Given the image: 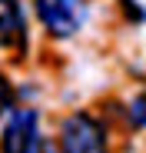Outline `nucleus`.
<instances>
[{
	"mask_svg": "<svg viewBox=\"0 0 146 153\" xmlns=\"http://www.w3.org/2000/svg\"><path fill=\"white\" fill-rule=\"evenodd\" d=\"M10 110H17V107H13V87H10L7 76H0V113L7 117Z\"/></svg>",
	"mask_w": 146,
	"mask_h": 153,
	"instance_id": "nucleus-6",
	"label": "nucleus"
},
{
	"mask_svg": "<svg viewBox=\"0 0 146 153\" xmlns=\"http://www.w3.org/2000/svg\"><path fill=\"white\" fill-rule=\"evenodd\" d=\"M126 117H130V126H133V130H146V93H139V97L130 100Z\"/></svg>",
	"mask_w": 146,
	"mask_h": 153,
	"instance_id": "nucleus-5",
	"label": "nucleus"
},
{
	"mask_svg": "<svg viewBox=\"0 0 146 153\" xmlns=\"http://www.w3.org/2000/svg\"><path fill=\"white\" fill-rule=\"evenodd\" d=\"M40 117L30 107H17L4 120L0 153H40Z\"/></svg>",
	"mask_w": 146,
	"mask_h": 153,
	"instance_id": "nucleus-3",
	"label": "nucleus"
},
{
	"mask_svg": "<svg viewBox=\"0 0 146 153\" xmlns=\"http://www.w3.org/2000/svg\"><path fill=\"white\" fill-rule=\"evenodd\" d=\"M60 153H110L103 123L90 113H70L60 126Z\"/></svg>",
	"mask_w": 146,
	"mask_h": 153,
	"instance_id": "nucleus-2",
	"label": "nucleus"
},
{
	"mask_svg": "<svg viewBox=\"0 0 146 153\" xmlns=\"http://www.w3.org/2000/svg\"><path fill=\"white\" fill-rule=\"evenodd\" d=\"M33 10L40 27L50 37H73L80 33V27L86 23V4L83 0H33Z\"/></svg>",
	"mask_w": 146,
	"mask_h": 153,
	"instance_id": "nucleus-1",
	"label": "nucleus"
},
{
	"mask_svg": "<svg viewBox=\"0 0 146 153\" xmlns=\"http://www.w3.org/2000/svg\"><path fill=\"white\" fill-rule=\"evenodd\" d=\"M27 43V20L17 0H0V50H23Z\"/></svg>",
	"mask_w": 146,
	"mask_h": 153,
	"instance_id": "nucleus-4",
	"label": "nucleus"
}]
</instances>
